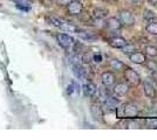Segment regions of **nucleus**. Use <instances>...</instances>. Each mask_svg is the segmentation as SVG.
<instances>
[{"label":"nucleus","mask_w":157,"mask_h":140,"mask_svg":"<svg viewBox=\"0 0 157 140\" xmlns=\"http://www.w3.org/2000/svg\"><path fill=\"white\" fill-rule=\"evenodd\" d=\"M121 114L125 119H135L140 114V107L137 104L132 102H128L121 107Z\"/></svg>","instance_id":"nucleus-1"},{"label":"nucleus","mask_w":157,"mask_h":140,"mask_svg":"<svg viewBox=\"0 0 157 140\" xmlns=\"http://www.w3.org/2000/svg\"><path fill=\"white\" fill-rule=\"evenodd\" d=\"M124 78L125 82L130 85H135L137 87L138 84L141 83V76L138 75L137 71H135L131 68H127V70L124 69Z\"/></svg>","instance_id":"nucleus-2"},{"label":"nucleus","mask_w":157,"mask_h":140,"mask_svg":"<svg viewBox=\"0 0 157 140\" xmlns=\"http://www.w3.org/2000/svg\"><path fill=\"white\" fill-rule=\"evenodd\" d=\"M118 20L123 26H132L135 23V16L129 9H122L118 13Z\"/></svg>","instance_id":"nucleus-3"},{"label":"nucleus","mask_w":157,"mask_h":140,"mask_svg":"<svg viewBox=\"0 0 157 140\" xmlns=\"http://www.w3.org/2000/svg\"><path fill=\"white\" fill-rule=\"evenodd\" d=\"M83 11V5L81 4L80 0H72L67 4V13L69 15H80Z\"/></svg>","instance_id":"nucleus-4"},{"label":"nucleus","mask_w":157,"mask_h":140,"mask_svg":"<svg viewBox=\"0 0 157 140\" xmlns=\"http://www.w3.org/2000/svg\"><path fill=\"white\" fill-rule=\"evenodd\" d=\"M56 40H58V43L62 47L63 49H69L71 47H73V43H74V39H73L71 35L66 33H60L56 35Z\"/></svg>","instance_id":"nucleus-5"},{"label":"nucleus","mask_w":157,"mask_h":140,"mask_svg":"<svg viewBox=\"0 0 157 140\" xmlns=\"http://www.w3.org/2000/svg\"><path fill=\"white\" fill-rule=\"evenodd\" d=\"M108 43H109V46L115 49H122L128 45V41L122 36H113L108 40Z\"/></svg>","instance_id":"nucleus-6"},{"label":"nucleus","mask_w":157,"mask_h":140,"mask_svg":"<svg viewBox=\"0 0 157 140\" xmlns=\"http://www.w3.org/2000/svg\"><path fill=\"white\" fill-rule=\"evenodd\" d=\"M122 23H121V21L116 19V18H114V16H111V18H108L107 20H105V27L108 28V29H110L111 32H116V31H120L121 28H122Z\"/></svg>","instance_id":"nucleus-7"},{"label":"nucleus","mask_w":157,"mask_h":140,"mask_svg":"<svg viewBox=\"0 0 157 140\" xmlns=\"http://www.w3.org/2000/svg\"><path fill=\"white\" fill-rule=\"evenodd\" d=\"M115 80H116L115 78V75L113 73H110V71H105V73H102V75H101V82L107 88L111 87L115 83Z\"/></svg>","instance_id":"nucleus-8"},{"label":"nucleus","mask_w":157,"mask_h":140,"mask_svg":"<svg viewBox=\"0 0 157 140\" xmlns=\"http://www.w3.org/2000/svg\"><path fill=\"white\" fill-rule=\"evenodd\" d=\"M129 60L135 64H144L147 61V56H145V54L141 53V52H134V53L129 54Z\"/></svg>","instance_id":"nucleus-9"},{"label":"nucleus","mask_w":157,"mask_h":140,"mask_svg":"<svg viewBox=\"0 0 157 140\" xmlns=\"http://www.w3.org/2000/svg\"><path fill=\"white\" fill-rule=\"evenodd\" d=\"M129 89L130 88H129V84L127 82H121L114 87V93L117 96H124L129 92Z\"/></svg>","instance_id":"nucleus-10"},{"label":"nucleus","mask_w":157,"mask_h":140,"mask_svg":"<svg viewBox=\"0 0 157 140\" xmlns=\"http://www.w3.org/2000/svg\"><path fill=\"white\" fill-rule=\"evenodd\" d=\"M96 92H98V87L93 82H88L83 85V93H85L86 97L92 98L96 95Z\"/></svg>","instance_id":"nucleus-11"},{"label":"nucleus","mask_w":157,"mask_h":140,"mask_svg":"<svg viewBox=\"0 0 157 140\" xmlns=\"http://www.w3.org/2000/svg\"><path fill=\"white\" fill-rule=\"evenodd\" d=\"M143 91H144V95L148 98H155L156 97V89L148 81L143 82Z\"/></svg>","instance_id":"nucleus-12"},{"label":"nucleus","mask_w":157,"mask_h":140,"mask_svg":"<svg viewBox=\"0 0 157 140\" xmlns=\"http://www.w3.org/2000/svg\"><path fill=\"white\" fill-rule=\"evenodd\" d=\"M108 15V9L103 8V7H98V8H94L93 11V18L94 20H103L107 18Z\"/></svg>","instance_id":"nucleus-13"},{"label":"nucleus","mask_w":157,"mask_h":140,"mask_svg":"<svg viewBox=\"0 0 157 140\" xmlns=\"http://www.w3.org/2000/svg\"><path fill=\"white\" fill-rule=\"evenodd\" d=\"M90 113H92L93 118L98 121H101L102 120V117H103V111H102V107L98 105V104H93L90 106Z\"/></svg>","instance_id":"nucleus-14"},{"label":"nucleus","mask_w":157,"mask_h":140,"mask_svg":"<svg viewBox=\"0 0 157 140\" xmlns=\"http://www.w3.org/2000/svg\"><path fill=\"white\" fill-rule=\"evenodd\" d=\"M73 73L75 74V76L80 80H86L87 78V71L82 66H80L78 63L73 64Z\"/></svg>","instance_id":"nucleus-15"},{"label":"nucleus","mask_w":157,"mask_h":140,"mask_svg":"<svg viewBox=\"0 0 157 140\" xmlns=\"http://www.w3.org/2000/svg\"><path fill=\"white\" fill-rule=\"evenodd\" d=\"M109 67H110L114 71H122V70L125 69V64L122 61L118 60V59H111V60L109 61Z\"/></svg>","instance_id":"nucleus-16"},{"label":"nucleus","mask_w":157,"mask_h":140,"mask_svg":"<svg viewBox=\"0 0 157 140\" xmlns=\"http://www.w3.org/2000/svg\"><path fill=\"white\" fill-rule=\"evenodd\" d=\"M17 7H19L20 9L24 11H29L32 6V0H14Z\"/></svg>","instance_id":"nucleus-17"},{"label":"nucleus","mask_w":157,"mask_h":140,"mask_svg":"<svg viewBox=\"0 0 157 140\" xmlns=\"http://www.w3.org/2000/svg\"><path fill=\"white\" fill-rule=\"evenodd\" d=\"M98 97H100V99L102 100L103 103H105V100H108V98L110 97V92H109V90H108V88L107 87H101L98 89Z\"/></svg>","instance_id":"nucleus-18"},{"label":"nucleus","mask_w":157,"mask_h":140,"mask_svg":"<svg viewBox=\"0 0 157 140\" xmlns=\"http://www.w3.org/2000/svg\"><path fill=\"white\" fill-rule=\"evenodd\" d=\"M145 31H147V33H149L150 35L157 36V21H149V23L145 27Z\"/></svg>","instance_id":"nucleus-19"},{"label":"nucleus","mask_w":157,"mask_h":140,"mask_svg":"<svg viewBox=\"0 0 157 140\" xmlns=\"http://www.w3.org/2000/svg\"><path fill=\"white\" fill-rule=\"evenodd\" d=\"M145 55L150 56V57H156L157 56V47L155 46H147L144 48Z\"/></svg>","instance_id":"nucleus-20"},{"label":"nucleus","mask_w":157,"mask_h":140,"mask_svg":"<svg viewBox=\"0 0 157 140\" xmlns=\"http://www.w3.org/2000/svg\"><path fill=\"white\" fill-rule=\"evenodd\" d=\"M48 21H49V23H51V25L58 27V28H61L62 25L65 23L62 20H60L59 18H55V16H49V18H48Z\"/></svg>","instance_id":"nucleus-21"},{"label":"nucleus","mask_w":157,"mask_h":140,"mask_svg":"<svg viewBox=\"0 0 157 140\" xmlns=\"http://www.w3.org/2000/svg\"><path fill=\"white\" fill-rule=\"evenodd\" d=\"M156 18L155 13L151 11V9H144L143 12V19L147 21H152L154 19Z\"/></svg>","instance_id":"nucleus-22"},{"label":"nucleus","mask_w":157,"mask_h":140,"mask_svg":"<svg viewBox=\"0 0 157 140\" xmlns=\"http://www.w3.org/2000/svg\"><path fill=\"white\" fill-rule=\"evenodd\" d=\"M78 34V36L82 39V40L85 41H92V40H95V36L93 35L92 33H88V32H80Z\"/></svg>","instance_id":"nucleus-23"},{"label":"nucleus","mask_w":157,"mask_h":140,"mask_svg":"<svg viewBox=\"0 0 157 140\" xmlns=\"http://www.w3.org/2000/svg\"><path fill=\"white\" fill-rule=\"evenodd\" d=\"M145 67L148 68V70H150V71H157V63L155 62L154 60H150V61H145Z\"/></svg>","instance_id":"nucleus-24"},{"label":"nucleus","mask_w":157,"mask_h":140,"mask_svg":"<svg viewBox=\"0 0 157 140\" xmlns=\"http://www.w3.org/2000/svg\"><path fill=\"white\" fill-rule=\"evenodd\" d=\"M147 126L150 128H157V118H148L147 119Z\"/></svg>","instance_id":"nucleus-25"},{"label":"nucleus","mask_w":157,"mask_h":140,"mask_svg":"<svg viewBox=\"0 0 157 140\" xmlns=\"http://www.w3.org/2000/svg\"><path fill=\"white\" fill-rule=\"evenodd\" d=\"M81 61H82L83 63H86V64H88V63H90V62L93 61V55L92 54H88V53L83 54V56H82Z\"/></svg>","instance_id":"nucleus-26"},{"label":"nucleus","mask_w":157,"mask_h":140,"mask_svg":"<svg viewBox=\"0 0 157 140\" xmlns=\"http://www.w3.org/2000/svg\"><path fill=\"white\" fill-rule=\"evenodd\" d=\"M93 61L96 62V63H100L102 61V55L101 54H94L93 55Z\"/></svg>","instance_id":"nucleus-27"},{"label":"nucleus","mask_w":157,"mask_h":140,"mask_svg":"<svg viewBox=\"0 0 157 140\" xmlns=\"http://www.w3.org/2000/svg\"><path fill=\"white\" fill-rule=\"evenodd\" d=\"M76 89H75V87H74V83H72V84H69L68 87H67V93L68 95H72L73 91H75Z\"/></svg>","instance_id":"nucleus-28"},{"label":"nucleus","mask_w":157,"mask_h":140,"mask_svg":"<svg viewBox=\"0 0 157 140\" xmlns=\"http://www.w3.org/2000/svg\"><path fill=\"white\" fill-rule=\"evenodd\" d=\"M150 111H151V113H154V114H157V102H155L152 105H151L150 107Z\"/></svg>","instance_id":"nucleus-29"},{"label":"nucleus","mask_w":157,"mask_h":140,"mask_svg":"<svg viewBox=\"0 0 157 140\" xmlns=\"http://www.w3.org/2000/svg\"><path fill=\"white\" fill-rule=\"evenodd\" d=\"M149 4H151L152 6H157V0H148Z\"/></svg>","instance_id":"nucleus-30"},{"label":"nucleus","mask_w":157,"mask_h":140,"mask_svg":"<svg viewBox=\"0 0 157 140\" xmlns=\"http://www.w3.org/2000/svg\"><path fill=\"white\" fill-rule=\"evenodd\" d=\"M105 2H109V4H114V2H116L117 0H103Z\"/></svg>","instance_id":"nucleus-31"},{"label":"nucleus","mask_w":157,"mask_h":140,"mask_svg":"<svg viewBox=\"0 0 157 140\" xmlns=\"http://www.w3.org/2000/svg\"><path fill=\"white\" fill-rule=\"evenodd\" d=\"M131 2H140V1H142V0H130Z\"/></svg>","instance_id":"nucleus-32"}]
</instances>
